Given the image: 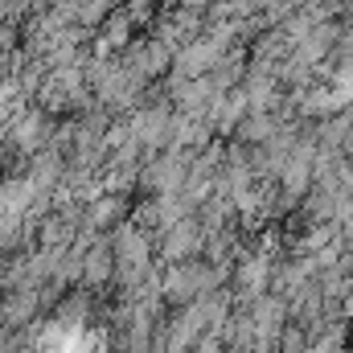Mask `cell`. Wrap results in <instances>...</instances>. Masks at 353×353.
Returning a JSON list of instances; mask_svg holds the SVG:
<instances>
[{"instance_id": "6da1fadb", "label": "cell", "mask_w": 353, "mask_h": 353, "mask_svg": "<svg viewBox=\"0 0 353 353\" xmlns=\"http://www.w3.org/2000/svg\"><path fill=\"white\" fill-rule=\"evenodd\" d=\"M201 243H205L201 222H197V218H185V222H176V226H169V230H165L161 255H165L169 263H185V259H193V255L201 251Z\"/></svg>"}, {"instance_id": "7a4b0ae2", "label": "cell", "mask_w": 353, "mask_h": 353, "mask_svg": "<svg viewBox=\"0 0 353 353\" xmlns=\"http://www.w3.org/2000/svg\"><path fill=\"white\" fill-rule=\"evenodd\" d=\"M41 308V292H29V288H8L4 300H0V333L8 329H25Z\"/></svg>"}, {"instance_id": "3957f363", "label": "cell", "mask_w": 353, "mask_h": 353, "mask_svg": "<svg viewBox=\"0 0 353 353\" xmlns=\"http://www.w3.org/2000/svg\"><path fill=\"white\" fill-rule=\"evenodd\" d=\"M83 279H87L90 288L115 279V255H111V243L107 239H94L87 251H83Z\"/></svg>"}, {"instance_id": "277c9868", "label": "cell", "mask_w": 353, "mask_h": 353, "mask_svg": "<svg viewBox=\"0 0 353 353\" xmlns=\"http://www.w3.org/2000/svg\"><path fill=\"white\" fill-rule=\"evenodd\" d=\"M279 341H283V353H308V345H312V341H304V333H300V329L279 333Z\"/></svg>"}, {"instance_id": "5b68a950", "label": "cell", "mask_w": 353, "mask_h": 353, "mask_svg": "<svg viewBox=\"0 0 353 353\" xmlns=\"http://www.w3.org/2000/svg\"><path fill=\"white\" fill-rule=\"evenodd\" d=\"M345 312H350V316H353V296H350V300H345Z\"/></svg>"}]
</instances>
